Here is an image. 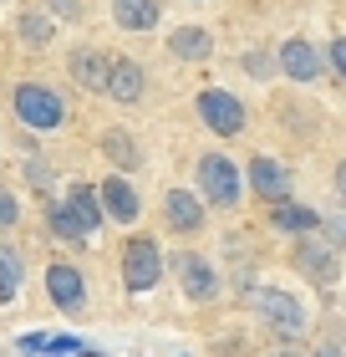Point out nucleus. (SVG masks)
Segmentation results:
<instances>
[{"instance_id":"nucleus-1","label":"nucleus","mask_w":346,"mask_h":357,"mask_svg":"<svg viewBox=\"0 0 346 357\" xmlns=\"http://www.w3.org/2000/svg\"><path fill=\"white\" fill-rule=\"evenodd\" d=\"M10 107H15V118H21L31 133H56L61 118H67V97L56 87H46V82H21L10 92Z\"/></svg>"},{"instance_id":"nucleus-2","label":"nucleus","mask_w":346,"mask_h":357,"mask_svg":"<svg viewBox=\"0 0 346 357\" xmlns=\"http://www.w3.org/2000/svg\"><path fill=\"white\" fill-rule=\"evenodd\" d=\"M163 281V245L153 235H133L123 245V291L127 296H148Z\"/></svg>"},{"instance_id":"nucleus-3","label":"nucleus","mask_w":346,"mask_h":357,"mask_svg":"<svg viewBox=\"0 0 346 357\" xmlns=\"http://www.w3.org/2000/svg\"><path fill=\"white\" fill-rule=\"evenodd\" d=\"M239 164L224 153H204L199 158V199L214 209H235L239 204Z\"/></svg>"},{"instance_id":"nucleus-4","label":"nucleus","mask_w":346,"mask_h":357,"mask_svg":"<svg viewBox=\"0 0 346 357\" xmlns=\"http://www.w3.org/2000/svg\"><path fill=\"white\" fill-rule=\"evenodd\" d=\"M255 312L265 317V327L280 332V337H301L306 332V306L280 286H260L255 291Z\"/></svg>"},{"instance_id":"nucleus-5","label":"nucleus","mask_w":346,"mask_h":357,"mask_svg":"<svg viewBox=\"0 0 346 357\" xmlns=\"http://www.w3.org/2000/svg\"><path fill=\"white\" fill-rule=\"evenodd\" d=\"M199 118H204L209 133H219V138L244 133V102L235 92H224V87H204L199 92Z\"/></svg>"},{"instance_id":"nucleus-6","label":"nucleus","mask_w":346,"mask_h":357,"mask_svg":"<svg viewBox=\"0 0 346 357\" xmlns=\"http://www.w3.org/2000/svg\"><path fill=\"white\" fill-rule=\"evenodd\" d=\"M46 296H52V306L67 312V317L87 312V275H81L72 261H52L46 266Z\"/></svg>"},{"instance_id":"nucleus-7","label":"nucleus","mask_w":346,"mask_h":357,"mask_svg":"<svg viewBox=\"0 0 346 357\" xmlns=\"http://www.w3.org/2000/svg\"><path fill=\"white\" fill-rule=\"evenodd\" d=\"M97 199H102V215L112 225H138V215H143V199H138V189H133L127 174H107L102 184H97Z\"/></svg>"},{"instance_id":"nucleus-8","label":"nucleus","mask_w":346,"mask_h":357,"mask_svg":"<svg viewBox=\"0 0 346 357\" xmlns=\"http://www.w3.org/2000/svg\"><path fill=\"white\" fill-rule=\"evenodd\" d=\"M173 275H178V286H184V296L199 301V306L219 296V275H214V266L204 261L199 250H184V255H178V261H173Z\"/></svg>"},{"instance_id":"nucleus-9","label":"nucleus","mask_w":346,"mask_h":357,"mask_svg":"<svg viewBox=\"0 0 346 357\" xmlns=\"http://www.w3.org/2000/svg\"><path fill=\"white\" fill-rule=\"evenodd\" d=\"M143 87H148L143 61H133V56H112V67H107V87H102L112 102L133 107V102H143Z\"/></svg>"},{"instance_id":"nucleus-10","label":"nucleus","mask_w":346,"mask_h":357,"mask_svg":"<svg viewBox=\"0 0 346 357\" xmlns=\"http://www.w3.org/2000/svg\"><path fill=\"white\" fill-rule=\"evenodd\" d=\"M163 220H168L173 235H199L204 230V199L189 189H168L163 194Z\"/></svg>"},{"instance_id":"nucleus-11","label":"nucleus","mask_w":346,"mask_h":357,"mask_svg":"<svg viewBox=\"0 0 346 357\" xmlns=\"http://www.w3.org/2000/svg\"><path fill=\"white\" fill-rule=\"evenodd\" d=\"M295 271H301V275H310L316 286H326V291H331V286H336V275H341V261H336V250H331V245L301 240V245H295Z\"/></svg>"},{"instance_id":"nucleus-12","label":"nucleus","mask_w":346,"mask_h":357,"mask_svg":"<svg viewBox=\"0 0 346 357\" xmlns=\"http://www.w3.org/2000/svg\"><path fill=\"white\" fill-rule=\"evenodd\" d=\"M107 67H112V56L102 52V46H77V52L67 56L72 82L87 87V92H102V87H107Z\"/></svg>"},{"instance_id":"nucleus-13","label":"nucleus","mask_w":346,"mask_h":357,"mask_svg":"<svg viewBox=\"0 0 346 357\" xmlns=\"http://www.w3.org/2000/svg\"><path fill=\"white\" fill-rule=\"evenodd\" d=\"M280 67H285V77H295V82H316L321 77V52L295 36V41L280 46Z\"/></svg>"},{"instance_id":"nucleus-14","label":"nucleus","mask_w":346,"mask_h":357,"mask_svg":"<svg viewBox=\"0 0 346 357\" xmlns=\"http://www.w3.org/2000/svg\"><path fill=\"white\" fill-rule=\"evenodd\" d=\"M102 153H107V164L118 174L143 169V149H138V138L127 133V128H107V133H102Z\"/></svg>"},{"instance_id":"nucleus-15","label":"nucleus","mask_w":346,"mask_h":357,"mask_svg":"<svg viewBox=\"0 0 346 357\" xmlns=\"http://www.w3.org/2000/svg\"><path fill=\"white\" fill-rule=\"evenodd\" d=\"M67 209L77 215L81 230H87V240L102 230V220H107V215H102V199H97V184H72V189H67Z\"/></svg>"},{"instance_id":"nucleus-16","label":"nucleus","mask_w":346,"mask_h":357,"mask_svg":"<svg viewBox=\"0 0 346 357\" xmlns=\"http://www.w3.org/2000/svg\"><path fill=\"white\" fill-rule=\"evenodd\" d=\"M250 189L260 194V199H285V189H290V174L275 164V158H250Z\"/></svg>"},{"instance_id":"nucleus-17","label":"nucleus","mask_w":346,"mask_h":357,"mask_svg":"<svg viewBox=\"0 0 346 357\" xmlns=\"http://www.w3.org/2000/svg\"><path fill=\"white\" fill-rule=\"evenodd\" d=\"M158 15H163L158 0H112V21L123 31H153Z\"/></svg>"},{"instance_id":"nucleus-18","label":"nucleus","mask_w":346,"mask_h":357,"mask_svg":"<svg viewBox=\"0 0 346 357\" xmlns=\"http://www.w3.org/2000/svg\"><path fill=\"white\" fill-rule=\"evenodd\" d=\"M15 31H21V41L31 46V52H46V46H52V36H56V21H52L46 10L31 6V10L15 15Z\"/></svg>"},{"instance_id":"nucleus-19","label":"nucleus","mask_w":346,"mask_h":357,"mask_svg":"<svg viewBox=\"0 0 346 357\" xmlns=\"http://www.w3.org/2000/svg\"><path fill=\"white\" fill-rule=\"evenodd\" d=\"M168 52H173L178 61H204V56L214 52V41H209L204 26H178L173 36H168Z\"/></svg>"},{"instance_id":"nucleus-20","label":"nucleus","mask_w":346,"mask_h":357,"mask_svg":"<svg viewBox=\"0 0 346 357\" xmlns=\"http://www.w3.org/2000/svg\"><path fill=\"white\" fill-rule=\"evenodd\" d=\"M21 281H26V255L15 245H0V306L21 296Z\"/></svg>"},{"instance_id":"nucleus-21","label":"nucleus","mask_w":346,"mask_h":357,"mask_svg":"<svg viewBox=\"0 0 346 357\" xmlns=\"http://www.w3.org/2000/svg\"><path fill=\"white\" fill-rule=\"evenodd\" d=\"M270 220H275V230H285V235H310V230H321V215H316V209L290 204V199H280Z\"/></svg>"},{"instance_id":"nucleus-22","label":"nucleus","mask_w":346,"mask_h":357,"mask_svg":"<svg viewBox=\"0 0 346 357\" xmlns=\"http://www.w3.org/2000/svg\"><path fill=\"white\" fill-rule=\"evenodd\" d=\"M46 230H52L56 240H67V245H87V230L77 225V215L67 209V199H52V204H46Z\"/></svg>"},{"instance_id":"nucleus-23","label":"nucleus","mask_w":346,"mask_h":357,"mask_svg":"<svg viewBox=\"0 0 346 357\" xmlns=\"http://www.w3.org/2000/svg\"><path fill=\"white\" fill-rule=\"evenodd\" d=\"M21 174H26V184L36 189V194H52V189H56V174H52V164H46V158H36V153H31V158H21Z\"/></svg>"},{"instance_id":"nucleus-24","label":"nucleus","mask_w":346,"mask_h":357,"mask_svg":"<svg viewBox=\"0 0 346 357\" xmlns=\"http://www.w3.org/2000/svg\"><path fill=\"white\" fill-rule=\"evenodd\" d=\"M15 225H21V199L0 184V230H15Z\"/></svg>"},{"instance_id":"nucleus-25","label":"nucleus","mask_w":346,"mask_h":357,"mask_svg":"<svg viewBox=\"0 0 346 357\" xmlns=\"http://www.w3.org/2000/svg\"><path fill=\"white\" fill-rule=\"evenodd\" d=\"M52 21H81V0H41Z\"/></svg>"},{"instance_id":"nucleus-26","label":"nucleus","mask_w":346,"mask_h":357,"mask_svg":"<svg viewBox=\"0 0 346 357\" xmlns=\"http://www.w3.org/2000/svg\"><path fill=\"white\" fill-rule=\"evenodd\" d=\"M72 352H81L77 337H56V342H46V357H72Z\"/></svg>"},{"instance_id":"nucleus-27","label":"nucleus","mask_w":346,"mask_h":357,"mask_svg":"<svg viewBox=\"0 0 346 357\" xmlns=\"http://www.w3.org/2000/svg\"><path fill=\"white\" fill-rule=\"evenodd\" d=\"M15 352H21V357H36V352H46V337L31 332V337H21V342H15Z\"/></svg>"},{"instance_id":"nucleus-28","label":"nucleus","mask_w":346,"mask_h":357,"mask_svg":"<svg viewBox=\"0 0 346 357\" xmlns=\"http://www.w3.org/2000/svg\"><path fill=\"white\" fill-rule=\"evenodd\" d=\"M244 72L265 77V72H270V56H260V52H250V56H244Z\"/></svg>"},{"instance_id":"nucleus-29","label":"nucleus","mask_w":346,"mask_h":357,"mask_svg":"<svg viewBox=\"0 0 346 357\" xmlns=\"http://www.w3.org/2000/svg\"><path fill=\"white\" fill-rule=\"evenodd\" d=\"M331 67L346 77V36H341V41H331Z\"/></svg>"},{"instance_id":"nucleus-30","label":"nucleus","mask_w":346,"mask_h":357,"mask_svg":"<svg viewBox=\"0 0 346 357\" xmlns=\"http://www.w3.org/2000/svg\"><path fill=\"white\" fill-rule=\"evenodd\" d=\"M326 235H331V250H341V245H346V220H336V225H326Z\"/></svg>"},{"instance_id":"nucleus-31","label":"nucleus","mask_w":346,"mask_h":357,"mask_svg":"<svg viewBox=\"0 0 346 357\" xmlns=\"http://www.w3.org/2000/svg\"><path fill=\"white\" fill-rule=\"evenodd\" d=\"M336 189H341V199H346V158L336 164Z\"/></svg>"},{"instance_id":"nucleus-32","label":"nucleus","mask_w":346,"mask_h":357,"mask_svg":"<svg viewBox=\"0 0 346 357\" xmlns=\"http://www.w3.org/2000/svg\"><path fill=\"white\" fill-rule=\"evenodd\" d=\"M72 357H102V352H92V347H81V352H72Z\"/></svg>"},{"instance_id":"nucleus-33","label":"nucleus","mask_w":346,"mask_h":357,"mask_svg":"<svg viewBox=\"0 0 346 357\" xmlns=\"http://www.w3.org/2000/svg\"><path fill=\"white\" fill-rule=\"evenodd\" d=\"M316 357H341V352H336V347H321V352H316Z\"/></svg>"},{"instance_id":"nucleus-34","label":"nucleus","mask_w":346,"mask_h":357,"mask_svg":"<svg viewBox=\"0 0 346 357\" xmlns=\"http://www.w3.org/2000/svg\"><path fill=\"white\" fill-rule=\"evenodd\" d=\"M275 357H301V352H275Z\"/></svg>"}]
</instances>
